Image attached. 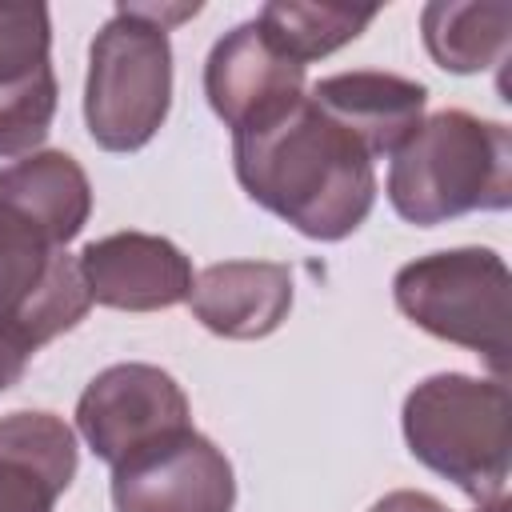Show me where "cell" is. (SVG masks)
Masks as SVG:
<instances>
[{"mask_svg": "<svg viewBox=\"0 0 512 512\" xmlns=\"http://www.w3.org/2000/svg\"><path fill=\"white\" fill-rule=\"evenodd\" d=\"M232 168L248 200L320 244L352 236L376 204L372 156L308 92L236 128Z\"/></svg>", "mask_w": 512, "mask_h": 512, "instance_id": "obj_1", "label": "cell"}, {"mask_svg": "<svg viewBox=\"0 0 512 512\" xmlns=\"http://www.w3.org/2000/svg\"><path fill=\"white\" fill-rule=\"evenodd\" d=\"M192 428L184 388L156 364H108L76 400V432L96 460L120 468L124 460Z\"/></svg>", "mask_w": 512, "mask_h": 512, "instance_id": "obj_7", "label": "cell"}, {"mask_svg": "<svg viewBox=\"0 0 512 512\" xmlns=\"http://www.w3.org/2000/svg\"><path fill=\"white\" fill-rule=\"evenodd\" d=\"M52 16L44 4H0V156L36 152L56 116Z\"/></svg>", "mask_w": 512, "mask_h": 512, "instance_id": "obj_9", "label": "cell"}, {"mask_svg": "<svg viewBox=\"0 0 512 512\" xmlns=\"http://www.w3.org/2000/svg\"><path fill=\"white\" fill-rule=\"evenodd\" d=\"M512 32L508 0H432L420 12V36L428 56L456 76H472L504 64Z\"/></svg>", "mask_w": 512, "mask_h": 512, "instance_id": "obj_16", "label": "cell"}, {"mask_svg": "<svg viewBox=\"0 0 512 512\" xmlns=\"http://www.w3.org/2000/svg\"><path fill=\"white\" fill-rule=\"evenodd\" d=\"M508 296L512 276L496 248H444L392 276L396 308L428 336L476 352L496 380H508Z\"/></svg>", "mask_w": 512, "mask_h": 512, "instance_id": "obj_5", "label": "cell"}, {"mask_svg": "<svg viewBox=\"0 0 512 512\" xmlns=\"http://www.w3.org/2000/svg\"><path fill=\"white\" fill-rule=\"evenodd\" d=\"M388 204L416 228H436L468 212L512 204V132L464 108L432 112L392 152Z\"/></svg>", "mask_w": 512, "mask_h": 512, "instance_id": "obj_2", "label": "cell"}, {"mask_svg": "<svg viewBox=\"0 0 512 512\" xmlns=\"http://www.w3.org/2000/svg\"><path fill=\"white\" fill-rule=\"evenodd\" d=\"M376 20V8H352V4H296V0H272L256 12L260 32L276 52H284L296 64H312L320 56H332L336 48L352 44L368 24Z\"/></svg>", "mask_w": 512, "mask_h": 512, "instance_id": "obj_17", "label": "cell"}, {"mask_svg": "<svg viewBox=\"0 0 512 512\" xmlns=\"http://www.w3.org/2000/svg\"><path fill=\"white\" fill-rule=\"evenodd\" d=\"M232 460L196 428L112 468L116 512H232Z\"/></svg>", "mask_w": 512, "mask_h": 512, "instance_id": "obj_8", "label": "cell"}, {"mask_svg": "<svg viewBox=\"0 0 512 512\" xmlns=\"http://www.w3.org/2000/svg\"><path fill=\"white\" fill-rule=\"evenodd\" d=\"M204 96L236 132L304 96V64L276 52L256 20H244L212 44L204 60Z\"/></svg>", "mask_w": 512, "mask_h": 512, "instance_id": "obj_11", "label": "cell"}, {"mask_svg": "<svg viewBox=\"0 0 512 512\" xmlns=\"http://www.w3.org/2000/svg\"><path fill=\"white\" fill-rule=\"evenodd\" d=\"M76 260L92 304L116 312L176 308L188 300L196 280L192 260L168 236H152V232H112L88 240Z\"/></svg>", "mask_w": 512, "mask_h": 512, "instance_id": "obj_10", "label": "cell"}, {"mask_svg": "<svg viewBox=\"0 0 512 512\" xmlns=\"http://www.w3.org/2000/svg\"><path fill=\"white\" fill-rule=\"evenodd\" d=\"M0 204L32 220L52 244H68L92 216V184L68 152L44 148L0 168Z\"/></svg>", "mask_w": 512, "mask_h": 512, "instance_id": "obj_15", "label": "cell"}, {"mask_svg": "<svg viewBox=\"0 0 512 512\" xmlns=\"http://www.w3.org/2000/svg\"><path fill=\"white\" fill-rule=\"evenodd\" d=\"M76 464V432L60 416H0V512H52L76 480Z\"/></svg>", "mask_w": 512, "mask_h": 512, "instance_id": "obj_13", "label": "cell"}, {"mask_svg": "<svg viewBox=\"0 0 512 512\" xmlns=\"http://www.w3.org/2000/svg\"><path fill=\"white\" fill-rule=\"evenodd\" d=\"M200 4H116L88 48L84 124L104 152L144 148L172 108L168 28L196 16Z\"/></svg>", "mask_w": 512, "mask_h": 512, "instance_id": "obj_3", "label": "cell"}, {"mask_svg": "<svg viewBox=\"0 0 512 512\" xmlns=\"http://www.w3.org/2000/svg\"><path fill=\"white\" fill-rule=\"evenodd\" d=\"M476 512H512V500H508V496H496V500H488V504H480Z\"/></svg>", "mask_w": 512, "mask_h": 512, "instance_id": "obj_20", "label": "cell"}, {"mask_svg": "<svg viewBox=\"0 0 512 512\" xmlns=\"http://www.w3.org/2000/svg\"><path fill=\"white\" fill-rule=\"evenodd\" d=\"M308 96L336 124H344L372 160L392 156L416 132V124L424 120V104H428V88L420 80L376 72V68L324 76L308 88Z\"/></svg>", "mask_w": 512, "mask_h": 512, "instance_id": "obj_14", "label": "cell"}, {"mask_svg": "<svg viewBox=\"0 0 512 512\" xmlns=\"http://www.w3.org/2000/svg\"><path fill=\"white\" fill-rule=\"evenodd\" d=\"M368 512H448V508L436 496H428V492L400 488V492H388L384 500H376Z\"/></svg>", "mask_w": 512, "mask_h": 512, "instance_id": "obj_18", "label": "cell"}, {"mask_svg": "<svg viewBox=\"0 0 512 512\" xmlns=\"http://www.w3.org/2000/svg\"><path fill=\"white\" fill-rule=\"evenodd\" d=\"M192 316L224 340H264L292 312V272L276 260L208 264L188 292Z\"/></svg>", "mask_w": 512, "mask_h": 512, "instance_id": "obj_12", "label": "cell"}, {"mask_svg": "<svg viewBox=\"0 0 512 512\" xmlns=\"http://www.w3.org/2000/svg\"><path fill=\"white\" fill-rule=\"evenodd\" d=\"M24 368H28V352L0 328V392H8L24 376Z\"/></svg>", "mask_w": 512, "mask_h": 512, "instance_id": "obj_19", "label": "cell"}, {"mask_svg": "<svg viewBox=\"0 0 512 512\" xmlns=\"http://www.w3.org/2000/svg\"><path fill=\"white\" fill-rule=\"evenodd\" d=\"M92 308L80 260L0 204V328L32 356Z\"/></svg>", "mask_w": 512, "mask_h": 512, "instance_id": "obj_6", "label": "cell"}, {"mask_svg": "<svg viewBox=\"0 0 512 512\" xmlns=\"http://www.w3.org/2000/svg\"><path fill=\"white\" fill-rule=\"evenodd\" d=\"M400 428L408 452L468 500L488 504L504 496L512 460V404L504 380L436 372L404 396Z\"/></svg>", "mask_w": 512, "mask_h": 512, "instance_id": "obj_4", "label": "cell"}]
</instances>
